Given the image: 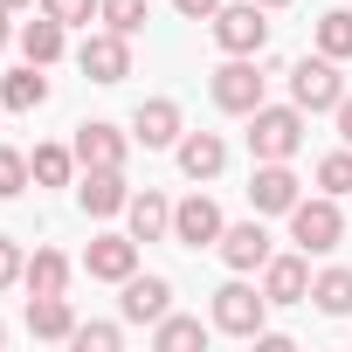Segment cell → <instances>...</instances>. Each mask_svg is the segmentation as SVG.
Masks as SVG:
<instances>
[{
	"mask_svg": "<svg viewBox=\"0 0 352 352\" xmlns=\"http://www.w3.org/2000/svg\"><path fill=\"white\" fill-rule=\"evenodd\" d=\"M304 145V111L297 104H256L249 111V152L256 159H297Z\"/></svg>",
	"mask_w": 352,
	"mask_h": 352,
	"instance_id": "6da1fadb",
	"label": "cell"
},
{
	"mask_svg": "<svg viewBox=\"0 0 352 352\" xmlns=\"http://www.w3.org/2000/svg\"><path fill=\"white\" fill-rule=\"evenodd\" d=\"M290 242L304 256H331L345 242V214H338V194H318V201H297L290 208Z\"/></svg>",
	"mask_w": 352,
	"mask_h": 352,
	"instance_id": "7a4b0ae2",
	"label": "cell"
},
{
	"mask_svg": "<svg viewBox=\"0 0 352 352\" xmlns=\"http://www.w3.org/2000/svg\"><path fill=\"white\" fill-rule=\"evenodd\" d=\"M214 42H221V56H263V42H270V8H263V0H221Z\"/></svg>",
	"mask_w": 352,
	"mask_h": 352,
	"instance_id": "3957f363",
	"label": "cell"
},
{
	"mask_svg": "<svg viewBox=\"0 0 352 352\" xmlns=\"http://www.w3.org/2000/svg\"><path fill=\"white\" fill-rule=\"evenodd\" d=\"M208 324H214V331H228V338H256V331L270 324V297H263L256 283H242V276H235V283H221V290H214V318H208Z\"/></svg>",
	"mask_w": 352,
	"mask_h": 352,
	"instance_id": "277c9868",
	"label": "cell"
},
{
	"mask_svg": "<svg viewBox=\"0 0 352 352\" xmlns=\"http://www.w3.org/2000/svg\"><path fill=\"white\" fill-rule=\"evenodd\" d=\"M208 97H214L228 118H249V111L263 104V69H256V56H228V63L208 76Z\"/></svg>",
	"mask_w": 352,
	"mask_h": 352,
	"instance_id": "5b68a950",
	"label": "cell"
},
{
	"mask_svg": "<svg viewBox=\"0 0 352 352\" xmlns=\"http://www.w3.org/2000/svg\"><path fill=\"white\" fill-rule=\"evenodd\" d=\"M338 97H345V76H338V63L331 56H304L297 69H290V104L311 118V111H338Z\"/></svg>",
	"mask_w": 352,
	"mask_h": 352,
	"instance_id": "8992f818",
	"label": "cell"
},
{
	"mask_svg": "<svg viewBox=\"0 0 352 352\" xmlns=\"http://www.w3.org/2000/svg\"><path fill=\"white\" fill-rule=\"evenodd\" d=\"M304 201V180L290 173V159H256V173H249V208L256 214H290Z\"/></svg>",
	"mask_w": 352,
	"mask_h": 352,
	"instance_id": "52a82bcc",
	"label": "cell"
},
{
	"mask_svg": "<svg viewBox=\"0 0 352 352\" xmlns=\"http://www.w3.org/2000/svg\"><path fill=\"white\" fill-rule=\"evenodd\" d=\"M76 63H83L90 83H124V76H131V35H118V28H90L83 49H76Z\"/></svg>",
	"mask_w": 352,
	"mask_h": 352,
	"instance_id": "ba28073f",
	"label": "cell"
},
{
	"mask_svg": "<svg viewBox=\"0 0 352 352\" xmlns=\"http://www.w3.org/2000/svg\"><path fill=\"white\" fill-rule=\"evenodd\" d=\"M228 228V214L214 208V194H187V201H173V242L180 249H214Z\"/></svg>",
	"mask_w": 352,
	"mask_h": 352,
	"instance_id": "9c48e42d",
	"label": "cell"
},
{
	"mask_svg": "<svg viewBox=\"0 0 352 352\" xmlns=\"http://www.w3.org/2000/svg\"><path fill=\"white\" fill-rule=\"evenodd\" d=\"M214 249H221V263H228L235 276H249V270H263V263L276 256V249H270V228H263V214H256V221H228Z\"/></svg>",
	"mask_w": 352,
	"mask_h": 352,
	"instance_id": "30bf717a",
	"label": "cell"
},
{
	"mask_svg": "<svg viewBox=\"0 0 352 352\" xmlns=\"http://www.w3.org/2000/svg\"><path fill=\"white\" fill-rule=\"evenodd\" d=\"M118 290H124V297H118L124 324H159V318L173 311V283H166V276H152V270H145V276L131 270V276H124Z\"/></svg>",
	"mask_w": 352,
	"mask_h": 352,
	"instance_id": "8fae6325",
	"label": "cell"
},
{
	"mask_svg": "<svg viewBox=\"0 0 352 352\" xmlns=\"http://www.w3.org/2000/svg\"><path fill=\"white\" fill-rule=\"evenodd\" d=\"M124 201H131V187H124V166H83V180H76V208L83 214H124Z\"/></svg>",
	"mask_w": 352,
	"mask_h": 352,
	"instance_id": "7c38bea8",
	"label": "cell"
},
{
	"mask_svg": "<svg viewBox=\"0 0 352 352\" xmlns=\"http://www.w3.org/2000/svg\"><path fill=\"white\" fill-rule=\"evenodd\" d=\"M69 145H76V166H124V152H131L138 138L118 131V124H104V118H83Z\"/></svg>",
	"mask_w": 352,
	"mask_h": 352,
	"instance_id": "4fadbf2b",
	"label": "cell"
},
{
	"mask_svg": "<svg viewBox=\"0 0 352 352\" xmlns=\"http://www.w3.org/2000/svg\"><path fill=\"white\" fill-rule=\"evenodd\" d=\"M180 104H173V97H145L138 111H131V138L145 145V152H166V145H180Z\"/></svg>",
	"mask_w": 352,
	"mask_h": 352,
	"instance_id": "5bb4252c",
	"label": "cell"
},
{
	"mask_svg": "<svg viewBox=\"0 0 352 352\" xmlns=\"http://www.w3.org/2000/svg\"><path fill=\"white\" fill-rule=\"evenodd\" d=\"M83 270L97 276V283H124L131 270H138V235L124 228V235H97L90 249H83Z\"/></svg>",
	"mask_w": 352,
	"mask_h": 352,
	"instance_id": "9a60e30c",
	"label": "cell"
},
{
	"mask_svg": "<svg viewBox=\"0 0 352 352\" xmlns=\"http://www.w3.org/2000/svg\"><path fill=\"white\" fill-rule=\"evenodd\" d=\"M263 297L270 304H311V263H304V249L263 263Z\"/></svg>",
	"mask_w": 352,
	"mask_h": 352,
	"instance_id": "2e32d148",
	"label": "cell"
},
{
	"mask_svg": "<svg viewBox=\"0 0 352 352\" xmlns=\"http://www.w3.org/2000/svg\"><path fill=\"white\" fill-rule=\"evenodd\" d=\"M180 173L187 180H221V166H228V145H221V131H180Z\"/></svg>",
	"mask_w": 352,
	"mask_h": 352,
	"instance_id": "e0dca14e",
	"label": "cell"
},
{
	"mask_svg": "<svg viewBox=\"0 0 352 352\" xmlns=\"http://www.w3.org/2000/svg\"><path fill=\"white\" fill-rule=\"evenodd\" d=\"M14 42H21V56H28V63H42V69H49V63H63L69 28H63L56 14H35V21H21V35H14Z\"/></svg>",
	"mask_w": 352,
	"mask_h": 352,
	"instance_id": "ac0fdd59",
	"label": "cell"
},
{
	"mask_svg": "<svg viewBox=\"0 0 352 352\" xmlns=\"http://www.w3.org/2000/svg\"><path fill=\"white\" fill-rule=\"evenodd\" d=\"M124 228H131L138 242L173 235V201H166V194H152V187H145V194H131V201H124Z\"/></svg>",
	"mask_w": 352,
	"mask_h": 352,
	"instance_id": "d6986e66",
	"label": "cell"
},
{
	"mask_svg": "<svg viewBox=\"0 0 352 352\" xmlns=\"http://www.w3.org/2000/svg\"><path fill=\"white\" fill-rule=\"evenodd\" d=\"M28 331L49 338V345H69V338H76V311H69V297H28Z\"/></svg>",
	"mask_w": 352,
	"mask_h": 352,
	"instance_id": "ffe728a7",
	"label": "cell"
},
{
	"mask_svg": "<svg viewBox=\"0 0 352 352\" xmlns=\"http://www.w3.org/2000/svg\"><path fill=\"white\" fill-rule=\"evenodd\" d=\"M0 104H8V111H42V104H49V76H42V63H21V69L0 76Z\"/></svg>",
	"mask_w": 352,
	"mask_h": 352,
	"instance_id": "44dd1931",
	"label": "cell"
},
{
	"mask_svg": "<svg viewBox=\"0 0 352 352\" xmlns=\"http://www.w3.org/2000/svg\"><path fill=\"white\" fill-rule=\"evenodd\" d=\"M21 283H28V297H63V290H69V256H63V249H35Z\"/></svg>",
	"mask_w": 352,
	"mask_h": 352,
	"instance_id": "7402d4cb",
	"label": "cell"
},
{
	"mask_svg": "<svg viewBox=\"0 0 352 352\" xmlns=\"http://www.w3.org/2000/svg\"><path fill=\"white\" fill-rule=\"evenodd\" d=\"M28 173H35V187H76V145H35Z\"/></svg>",
	"mask_w": 352,
	"mask_h": 352,
	"instance_id": "603a6c76",
	"label": "cell"
},
{
	"mask_svg": "<svg viewBox=\"0 0 352 352\" xmlns=\"http://www.w3.org/2000/svg\"><path fill=\"white\" fill-rule=\"evenodd\" d=\"M311 304L324 318H352V270H318L311 276Z\"/></svg>",
	"mask_w": 352,
	"mask_h": 352,
	"instance_id": "cb8c5ba5",
	"label": "cell"
},
{
	"mask_svg": "<svg viewBox=\"0 0 352 352\" xmlns=\"http://www.w3.org/2000/svg\"><path fill=\"white\" fill-rule=\"evenodd\" d=\"M152 345H159V352H187V345H208V324H201V318H180V311H166V318L152 324Z\"/></svg>",
	"mask_w": 352,
	"mask_h": 352,
	"instance_id": "d4e9b609",
	"label": "cell"
},
{
	"mask_svg": "<svg viewBox=\"0 0 352 352\" xmlns=\"http://www.w3.org/2000/svg\"><path fill=\"white\" fill-rule=\"evenodd\" d=\"M318 56H331V63L352 56V8H331V14L318 21Z\"/></svg>",
	"mask_w": 352,
	"mask_h": 352,
	"instance_id": "484cf974",
	"label": "cell"
},
{
	"mask_svg": "<svg viewBox=\"0 0 352 352\" xmlns=\"http://www.w3.org/2000/svg\"><path fill=\"white\" fill-rule=\"evenodd\" d=\"M97 21H104V28H118V35H138V28L152 21V0H104Z\"/></svg>",
	"mask_w": 352,
	"mask_h": 352,
	"instance_id": "4316f807",
	"label": "cell"
},
{
	"mask_svg": "<svg viewBox=\"0 0 352 352\" xmlns=\"http://www.w3.org/2000/svg\"><path fill=\"white\" fill-rule=\"evenodd\" d=\"M318 187H324V194H338V201L352 194V145H338V152H324V159H318Z\"/></svg>",
	"mask_w": 352,
	"mask_h": 352,
	"instance_id": "83f0119b",
	"label": "cell"
},
{
	"mask_svg": "<svg viewBox=\"0 0 352 352\" xmlns=\"http://www.w3.org/2000/svg\"><path fill=\"white\" fill-rule=\"evenodd\" d=\"M35 180V173H28V152H14V145H0V201H14L21 187Z\"/></svg>",
	"mask_w": 352,
	"mask_h": 352,
	"instance_id": "f1b7e54d",
	"label": "cell"
},
{
	"mask_svg": "<svg viewBox=\"0 0 352 352\" xmlns=\"http://www.w3.org/2000/svg\"><path fill=\"white\" fill-rule=\"evenodd\" d=\"M69 345H76V352H118V345H124V324H76Z\"/></svg>",
	"mask_w": 352,
	"mask_h": 352,
	"instance_id": "f546056e",
	"label": "cell"
},
{
	"mask_svg": "<svg viewBox=\"0 0 352 352\" xmlns=\"http://www.w3.org/2000/svg\"><path fill=\"white\" fill-rule=\"evenodd\" d=\"M97 8H104V0H42V14H56L63 28H90Z\"/></svg>",
	"mask_w": 352,
	"mask_h": 352,
	"instance_id": "4dcf8cb0",
	"label": "cell"
},
{
	"mask_svg": "<svg viewBox=\"0 0 352 352\" xmlns=\"http://www.w3.org/2000/svg\"><path fill=\"white\" fill-rule=\"evenodd\" d=\"M28 276V256H21V242L14 235H0V290H14Z\"/></svg>",
	"mask_w": 352,
	"mask_h": 352,
	"instance_id": "1f68e13d",
	"label": "cell"
},
{
	"mask_svg": "<svg viewBox=\"0 0 352 352\" xmlns=\"http://www.w3.org/2000/svg\"><path fill=\"white\" fill-rule=\"evenodd\" d=\"M173 8H180L187 21H214V14H221V0H173Z\"/></svg>",
	"mask_w": 352,
	"mask_h": 352,
	"instance_id": "d6a6232c",
	"label": "cell"
},
{
	"mask_svg": "<svg viewBox=\"0 0 352 352\" xmlns=\"http://www.w3.org/2000/svg\"><path fill=\"white\" fill-rule=\"evenodd\" d=\"M331 118H338V138H345V145H352V90H345V97H338V111H331Z\"/></svg>",
	"mask_w": 352,
	"mask_h": 352,
	"instance_id": "836d02e7",
	"label": "cell"
},
{
	"mask_svg": "<svg viewBox=\"0 0 352 352\" xmlns=\"http://www.w3.org/2000/svg\"><path fill=\"white\" fill-rule=\"evenodd\" d=\"M8 14H14V8H0V49H8V42H14V28H8Z\"/></svg>",
	"mask_w": 352,
	"mask_h": 352,
	"instance_id": "e575fe53",
	"label": "cell"
},
{
	"mask_svg": "<svg viewBox=\"0 0 352 352\" xmlns=\"http://www.w3.org/2000/svg\"><path fill=\"white\" fill-rule=\"evenodd\" d=\"M0 8H35V0H0Z\"/></svg>",
	"mask_w": 352,
	"mask_h": 352,
	"instance_id": "d590c367",
	"label": "cell"
},
{
	"mask_svg": "<svg viewBox=\"0 0 352 352\" xmlns=\"http://www.w3.org/2000/svg\"><path fill=\"white\" fill-rule=\"evenodd\" d=\"M263 8H290V0H263Z\"/></svg>",
	"mask_w": 352,
	"mask_h": 352,
	"instance_id": "8d00e7d4",
	"label": "cell"
},
{
	"mask_svg": "<svg viewBox=\"0 0 352 352\" xmlns=\"http://www.w3.org/2000/svg\"><path fill=\"white\" fill-rule=\"evenodd\" d=\"M0 345H8V324H0Z\"/></svg>",
	"mask_w": 352,
	"mask_h": 352,
	"instance_id": "74e56055",
	"label": "cell"
},
{
	"mask_svg": "<svg viewBox=\"0 0 352 352\" xmlns=\"http://www.w3.org/2000/svg\"><path fill=\"white\" fill-rule=\"evenodd\" d=\"M0 111H8V104H0Z\"/></svg>",
	"mask_w": 352,
	"mask_h": 352,
	"instance_id": "f35d334b",
	"label": "cell"
}]
</instances>
